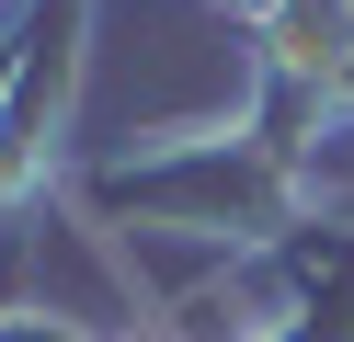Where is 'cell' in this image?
Returning a JSON list of instances; mask_svg holds the SVG:
<instances>
[{
    "label": "cell",
    "mask_w": 354,
    "mask_h": 342,
    "mask_svg": "<svg viewBox=\"0 0 354 342\" xmlns=\"http://www.w3.org/2000/svg\"><path fill=\"white\" fill-rule=\"evenodd\" d=\"M217 12H240V23H252V12H274V0H217Z\"/></svg>",
    "instance_id": "4"
},
{
    "label": "cell",
    "mask_w": 354,
    "mask_h": 342,
    "mask_svg": "<svg viewBox=\"0 0 354 342\" xmlns=\"http://www.w3.org/2000/svg\"><path fill=\"white\" fill-rule=\"evenodd\" d=\"M69 205L92 228H206V240H286L297 217H320V149H297L286 126L240 114L217 137H171L149 160H115V171H80Z\"/></svg>",
    "instance_id": "1"
},
{
    "label": "cell",
    "mask_w": 354,
    "mask_h": 342,
    "mask_svg": "<svg viewBox=\"0 0 354 342\" xmlns=\"http://www.w3.org/2000/svg\"><path fill=\"white\" fill-rule=\"evenodd\" d=\"M252 80H286L331 126H354V0H274V12H252Z\"/></svg>",
    "instance_id": "3"
},
{
    "label": "cell",
    "mask_w": 354,
    "mask_h": 342,
    "mask_svg": "<svg viewBox=\"0 0 354 342\" xmlns=\"http://www.w3.org/2000/svg\"><path fill=\"white\" fill-rule=\"evenodd\" d=\"M80 35H92V0H12V23H0V217L57 194V126H69V91H80Z\"/></svg>",
    "instance_id": "2"
}]
</instances>
